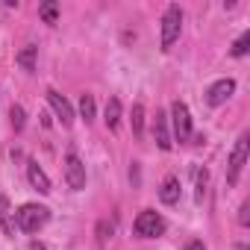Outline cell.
Returning <instances> with one entry per match:
<instances>
[{
	"label": "cell",
	"mask_w": 250,
	"mask_h": 250,
	"mask_svg": "<svg viewBox=\"0 0 250 250\" xmlns=\"http://www.w3.org/2000/svg\"><path fill=\"white\" fill-rule=\"evenodd\" d=\"M47 218H50V209H44V206H39V203H24V206L15 212V224H18V229H24V232H39V229L47 224Z\"/></svg>",
	"instance_id": "6da1fadb"
},
{
	"label": "cell",
	"mask_w": 250,
	"mask_h": 250,
	"mask_svg": "<svg viewBox=\"0 0 250 250\" xmlns=\"http://www.w3.org/2000/svg\"><path fill=\"white\" fill-rule=\"evenodd\" d=\"M180 27H183V9L171 3L162 15V50H171V44L180 39Z\"/></svg>",
	"instance_id": "7a4b0ae2"
},
{
	"label": "cell",
	"mask_w": 250,
	"mask_h": 250,
	"mask_svg": "<svg viewBox=\"0 0 250 250\" xmlns=\"http://www.w3.org/2000/svg\"><path fill=\"white\" fill-rule=\"evenodd\" d=\"M133 229H136V235H142V238H156V235L165 232V221H162V215H156L153 209H145V212H139Z\"/></svg>",
	"instance_id": "3957f363"
},
{
	"label": "cell",
	"mask_w": 250,
	"mask_h": 250,
	"mask_svg": "<svg viewBox=\"0 0 250 250\" xmlns=\"http://www.w3.org/2000/svg\"><path fill=\"white\" fill-rule=\"evenodd\" d=\"M65 183L74 191H83L85 188V165L77 156V150H68V156H65Z\"/></svg>",
	"instance_id": "277c9868"
},
{
	"label": "cell",
	"mask_w": 250,
	"mask_h": 250,
	"mask_svg": "<svg viewBox=\"0 0 250 250\" xmlns=\"http://www.w3.org/2000/svg\"><path fill=\"white\" fill-rule=\"evenodd\" d=\"M171 121H174V136H177V142H188L191 139V115H188V106L183 100H174Z\"/></svg>",
	"instance_id": "5b68a950"
},
{
	"label": "cell",
	"mask_w": 250,
	"mask_h": 250,
	"mask_svg": "<svg viewBox=\"0 0 250 250\" xmlns=\"http://www.w3.org/2000/svg\"><path fill=\"white\" fill-rule=\"evenodd\" d=\"M244 162H247V136H241V139L235 142L232 153H229V162H227V183H229V186H235V183H238Z\"/></svg>",
	"instance_id": "8992f818"
},
{
	"label": "cell",
	"mask_w": 250,
	"mask_h": 250,
	"mask_svg": "<svg viewBox=\"0 0 250 250\" xmlns=\"http://www.w3.org/2000/svg\"><path fill=\"white\" fill-rule=\"evenodd\" d=\"M232 91H235V80H218V83H212L209 88H206V103L209 106H221V103H227L229 97H232Z\"/></svg>",
	"instance_id": "52a82bcc"
},
{
	"label": "cell",
	"mask_w": 250,
	"mask_h": 250,
	"mask_svg": "<svg viewBox=\"0 0 250 250\" xmlns=\"http://www.w3.org/2000/svg\"><path fill=\"white\" fill-rule=\"evenodd\" d=\"M47 103L53 106L56 118L62 121V127H71V124H74V109H71V103H68L56 88H47Z\"/></svg>",
	"instance_id": "ba28073f"
},
{
	"label": "cell",
	"mask_w": 250,
	"mask_h": 250,
	"mask_svg": "<svg viewBox=\"0 0 250 250\" xmlns=\"http://www.w3.org/2000/svg\"><path fill=\"white\" fill-rule=\"evenodd\" d=\"M153 136H156V145L162 150H171V133H168V115L165 112H156V121H153Z\"/></svg>",
	"instance_id": "9c48e42d"
},
{
	"label": "cell",
	"mask_w": 250,
	"mask_h": 250,
	"mask_svg": "<svg viewBox=\"0 0 250 250\" xmlns=\"http://www.w3.org/2000/svg\"><path fill=\"white\" fill-rule=\"evenodd\" d=\"M159 200H162L165 206H174V203L180 200V180H177L174 174H168V177L162 180V188H159Z\"/></svg>",
	"instance_id": "30bf717a"
},
{
	"label": "cell",
	"mask_w": 250,
	"mask_h": 250,
	"mask_svg": "<svg viewBox=\"0 0 250 250\" xmlns=\"http://www.w3.org/2000/svg\"><path fill=\"white\" fill-rule=\"evenodd\" d=\"M27 177H30L33 188H39L42 194H50V191H53V188H50V180H47V174L39 168V162H27Z\"/></svg>",
	"instance_id": "8fae6325"
},
{
	"label": "cell",
	"mask_w": 250,
	"mask_h": 250,
	"mask_svg": "<svg viewBox=\"0 0 250 250\" xmlns=\"http://www.w3.org/2000/svg\"><path fill=\"white\" fill-rule=\"evenodd\" d=\"M103 121H106V127H109L112 133L118 130V124H121V100H118V97H109V103H106V118H103Z\"/></svg>",
	"instance_id": "7c38bea8"
},
{
	"label": "cell",
	"mask_w": 250,
	"mask_h": 250,
	"mask_svg": "<svg viewBox=\"0 0 250 250\" xmlns=\"http://www.w3.org/2000/svg\"><path fill=\"white\" fill-rule=\"evenodd\" d=\"M130 124H133V136L142 139V136H145V103H142V100L133 103V118H130Z\"/></svg>",
	"instance_id": "4fadbf2b"
},
{
	"label": "cell",
	"mask_w": 250,
	"mask_h": 250,
	"mask_svg": "<svg viewBox=\"0 0 250 250\" xmlns=\"http://www.w3.org/2000/svg\"><path fill=\"white\" fill-rule=\"evenodd\" d=\"M39 18L44 24H56L59 21V3H56V0H44V3L39 6Z\"/></svg>",
	"instance_id": "5bb4252c"
},
{
	"label": "cell",
	"mask_w": 250,
	"mask_h": 250,
	"mask_svg": "<svg viewBox=\"0 0 250 250\" xmlns=\"http://www.w3.org/2000/svg\"><path fill=\"white\" fill-rule=\"evenodd\" d=\"M36 53H39V47H36V44L21 47V53H18V65H21L24 71H36Z\"/></svg>",
	"instance_id": "9a60e30c"
},
{
	"label": "cell",
	"mask_w": 250,
	"mask_h": 250,
	"mask_svg": "<svg viewBox=\"0 0 250 250\" xmlns=\"http://www.w3.org/2000/svg\"><path fill=\"white\" fill-rule=\"evenodd\" d=\"M0 229H3L6 235L15 232V224L9 221V200L6 197H0Z\"/></svg>",
	"instance_id": "2e32d148"
},
{
	"label": "cell",
	"mask_w": 250,
	"mask_h": 250,
	"mask_svg": "<svg viewBox=\"0 0 250 250\" xmlns=\"http://www.w3.org/2000/svg\"><path fill=\"white\" fill-rule=\"evenodd\" d=\"M80 115H83L85 124L94 118V97H91V94H83V97H80Z\"/></svg>",
	"instance_id": "e0dca14e"
},
{
	"label": "cell",
	"mask_w": 250,
	"mask_h": 250,
	"mask_svg": "<svg viewBox=\"0 0 250 250\" xmlns=\"http://www.w3.org/2000/svg\"><path fill=\"white\" fill-rule=\"evenodd\" d=\"M9 118H12V127L21 133L24 130V124H27V115H24V106H12L9 109Z\"/></svg>",
	"instance_id": "ac0fdd59"
},
{
	"label": "cell",
	"mask_w": 250,
	"mask_h": 250,
	"mask_svg": "<svg viewBox=\"0 0 250 250\" xmlns=\"http://www.w3.org/2000/svg\"><path fill=\"white\" fill-rule=\"evenodd\" d=\"M247 50H250V33H244V36L232 44V56L241 59V56H247Z\"/></svg>",
	"instance_id": "d6986e66"
},
{
	"label": "cell",
	"mask_w": 250,
	"mask_h": 250,
	"mask_svg": "<svg viewBox=\"0 0 250 250\" xmlns=\"http://www.w3.org/2000/svg\"><path fill=\"white\" fill-rule=\"evenodd\" d=\"M206 180H209V171L200 168L197 171V203H203V197H206Z\"/></svg>",
	"instance_id": "ffe728a7"
},
{
	"label": "cell",
	"mask_w": 250,
	"mask_h": 250,
	"mask_svg": "<svg viewBox=\"0 0 250 250\" xmlns=\"http://www.w3.org/2000/svg\"><path fill=\"white\" fill-rule=\"evenodd\" d=\"M109 238H112V224H109V221H100V224H97V244L103 247Z\"/></svg>",
	"instance_id": "44dd1931"
},
{
	"label": "cell",
	"mask_w": 250,
	"mask_h": 250,
	"mask_svg": "<svg viewBox=\"0 0 250 250\" xmlns=\"http://www.w3.org/2000/svg\"><path fill=\"white\" fill-rule=\"evenodd\" d=\"M186 250H206V244H203V241H188Z\"/></svg>",
	"instance_id": "7402d4cb"
},
{
	"label": "cell",
	"mask_w": 250,
	"mask_h": 250,
	"mask_svg": "<svg viewBox=\"0 0 250 250\" xmlns=\"http://www.w3.org/2000/svg\"><path fill=\"white\" fill-rule=\"evenodd\" d=\"M238 221H241V224H244V227H247V221H250V218H247V203H244V206H241V215H238Z\"/></svg>",
	"instance_id": "603a6c76"
},
{
	"label": "cell",
	"mask_w": 250,
	"mask_h": 250,
	"mask_svg": "<svg viewBox=\"0 0 250 250\" xmlns=\"http://www.w3.org/2000/svg\"><path fill=\"white\" fill-rule=\"evenodd\" d=\"M30 250H44V244H39V241H33V244H30Z\"/></svg>",
	"instance_id": "cb8c5ba5"
},
{
	"label": "cell",
	"mask_w": 250,
	"mask_h": 250,
	"mask_svg": "<svg viewBox=\"0 0 250 250\" xmlns=\"http://www.w3.org/2000/svg\"><path fill=\"white\" fill-rule=\"evenodd\" d=\"M235 250H250V247L247 244H235Z\"/></svg>",
	"instance_id": "d4e9b609"
}]
</instances>
